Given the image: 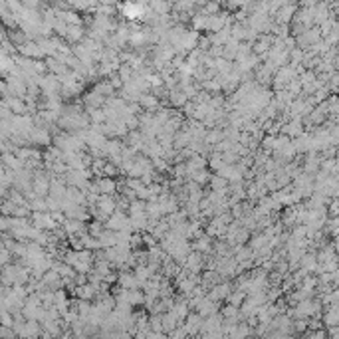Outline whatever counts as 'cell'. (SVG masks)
Here are the masks:
<instances>
[{
    "instance_id": "cell-1",
    "label": "cell",
    "mask_w": 339,
    "mask_h": 339,
    "mask_svg": "<svg viewBox=\"0 0 339 339\" xmlns=\"http://www.w3.org/2000/svg\"><path fill=\"white\" fill-rule=\"evenodd\" d=\"M103 226H105V230H111V232L125 230V228H129V217H127V212L115 210L109 219L103 222Z\"/></svg>"
},
{
    "instance_id": "cell-2",
    "label": "cell",
    "mask_w": 339,
    "mask_h": 339,
    "mask_svg": "<svg viewBox=\"0 0 339 339\" xmlns=\"http://www.w3.org/2000/svg\"><path fill=\"white\" fill-rule=\"evenodd\" d=\"M16 52H18V56H22V58H28V60H34V61H40L42 58H44L40 46L32 40H26L22 46H18Z\"/></svg>"
},
{
    "instance_id": "cell-3",
    "label": "cell",
    "mask_w": 339,
    "mask_h": 339,
    "mask_svg": "<svg viewBox=\"0 0 339 339\" xmlns=\"http://www.w3.org/2000/svg\"><path fill=\"white\" fill-rule=\"evenodd\" d=\"M94 182H96L100 195H107V197H115L117 195V182H115V179L98 177V179H94Z\"/></svg>"
},
{
    "instance_id": "cell-4",
    "label": "cell",
    "mask_w": 339,
    "mask_h": 339,
    "mask_svg": "<svg viewBox=\"0 0 339 339\" xmlns=\"http://www.w3.org/2000/svg\"><path fill=\"white\" fill-rule=\"evenodd\" d=\"M96 208L100 210L101 214H105L107 219L117 210V204H115V197H107V195H100V199L96 202Z\"/></svg>"
},
{
    "instance_id": "cell-5",
    "label": "cell",
    "mask_w": 339,
    "mask_h": 339,
    "mask_svg": "<svg viewBox=\"0 0 339 339\" xmlns=\"http://www.w3.org/2000/svg\"><path fill=\"white\" fill-rule=\"evenodd\" d=\"M61 230L66 232V236H81L85 234V222H80V220H64L60 226Z\"/></svg>"
},
{
    "instance_id": "cell-6",
    "label": "cell",
    "mask_w": 339,
    "mask_h": 339,
    "mask_svg": "<svg viewBox=\"0 0 339 339\" xmlns=\"http://www.w3.org/2000/svg\"><path fill=\"white\" fill-rule=\"evenodd\" d=\"M2 101H4V107H8L12 115H28L24 100H18V98H6V100H2Z\"/></svg>"
},
{
    "instance_id": "cell-7",
    "label": "cell",
    "mask_w": 339,
    "mask_h": 339,
    "mask_svg": "<svg viewBox=\"0 0 339 339\" xmlns=\"http://www.w3.org/2000/svg\"><path fill=\"white\" fill-rule=\"evenodd\" d=\"M137 103H139V107L143 111H151V113H155V109L159 107V100H157V96H153V94H141Z\"/></svg>"
},
{
    "instance_id": "cell-8",
    "label": "cell",
    "mask_w": 339,
    "mask_h": 339,
    "mask_svg": "<svg viewBox=\"0 0 339 339\" xmlns=\"http://www.w3.org/2000/svg\"><path fill=\"white\" fill-rule=\"evenodd\" d=\"M145 8H147V4H125L123 6V16L127 20H137V18L143 16Z\"/></svg>"
},
{
    "instance_id": "cell-9",
    "label": "cell",
    "mask_w": 339,
    "mask_h": 339,
    "mask_svg": "<svg viewBox=\"0 0 339 339\" xmlns=\"http://www.w3.org/2000/svg\"><path fill=\"white\" fill-rule=\"evenodd\" d=\"M117 284H119L123 290H139V282H137V278L131 272H119Z\"/></svg>"
},
{
    "instance_id": "cell-10",
    "label": "cell",
    "mask_w": 339,
    "mask_h": 339,
    "mask_svg": "<svg viewBox=\"0 0 339 339\" xmlns=\"http://www.w3.org/2000/svg\"><path fill=\"white\" fill-rule=\"evenodd\" d=\"M115 232H111V230H103L100 236H98V244H100L101 250H107V248H113L115 246Z\"/></svg>"
},
{
    "instance_id": "cell-11",
    "label": "cell",
    "mask_w": 339,
    "mask_h": 339,
    "mask_svg": "<svg viewBox=\"0 0 339 339\" xmlns=\"http://www.w3.org/2000/svg\"><path fill=\"white\" fill-rule=\"evenodd\" d=\"M268 240L270 238H268L264 232H258V234H254L252 238L248 240V248H250L252 252H258L260 248H264V246L268 244Z\"/></svg>"
},
{
    "instance_id": "cell-12",
    "label": "cell",
    "mask_w": 339,
    "mask_h": 339,
    "mask_svg": "<svg viewBox=\"0 0 339 339\" xmlns=\"http://www.w3.org/2000/svg\"><path fill=\"white\" fill-rule=\"evenodd\" d=\"M121 149H123V143H119V139H107L105 147H103V155H105V157L119 155Z\"/></svg>"
},
{
    "instance_id": "cell-13",
    "label": "cell",
    "mask_w": 339,
    "mask_h": 339,
    "mask_svg": "<svg viewBox=\"0 0 339 339\" xmlns=\"http://www.w3.org/2000/svg\"><path fill=\"white\" fill-rule=\"evenodd\" d=\"M169 100H171V103H173L175 107H184V105L189 103L187 96L180 91L179 87H177V89H173V91H169Z\"/></svg>"
},
{
    "instance_id": "cell-14",
    "label": "cell",
    "mask_w": 339,
    "mask_h": 339,
    "mask_svg": "<svg viewBox=\"0 0 339 339\" xmlns=\"http://www.w3.org/2000/svg\"><path fill=\"white\" fill-rule=\"evenodd\" d=\"M191 180L202 187V184H206V182L210 180V173H208L206 169H200V171H197V173H193V175H191Z\"/></svg>"
},
{
    "instance_id": "cell-15",
    "label": "cell",
    "mask_w": 339,
    "mask_h": 339,
    "mask_svg": "<svg viewBox=\"0 0 339 339\" xmlns=\"http://www.w3.org/2000/svg\"><path fill=\"white\" fill-rule=\"evenodd\" d=\"M14 210H16L14 202H10L8 199L0 200V214L2 217H14Z\"/></svg>"
},
{
    "instance_id": "cell-16",
    "label": "cell",
    "mask_w": 339,
    "mask_h": 339,
    "mask_svg": "<svg viewBox=\"0 0 339 339\" xmlns=\"http://www.w3.org/2000/svg\"><path fill=\"white\" fill-rule=\"evenodd\" d=\"M228 305H234V307H240L242 305V301L246 299V294L244 292H234V294H228Z\"/></svg>"
},
{
    "instance_id": "cell-17",
    "label": "cell",
    "mask_w": 339,
    "mask_h": 339,
    "mask_svg": "<svg viewBox=\"0 0 339 339\" xmlns=\"http://www.w3.org/2000/svg\"><path fill=\"white\" fill-rule=\"evenodd\" d=\"M206 167H210L212 171H217V173H219L220 169L224 167V163H222V159H220V153H212V155H210V159L206 161Z\"/></svg>"
},
{
    "instance_id": "cell-18",
    "label": "cell",
    "mask_w": 339,
    "mask_h": 339,
    "mask_svg": "<svg viewBox=\"0 0 339 339\" xmlns=\"http://www.w3.org/2000/svg\"><path fill=\"white\" fill-rule=\"evenodd\" d=\"M117 175H119V169H117V167H113L111 163H105V167H103V171H101V177L113 179V177H117Z\"/></svg>"
},
{
    "instance_id": "cell-19",
    "label": "cell",
    "mask_w": 339,
    "mask_h": 339,
    "mask_svg": "<svg viewBox=\"0 0 339 339\" xmlns=\"http://www.w3.org/2000/svg\"><path fill=\"white\" fill-rule=\"evenodd\" d=\"M10 230H12V217L0 214V234H8Z\"/></svg>"
},
{
    "instance_id": "cell-20",
    "label": "cell",
    "mask_w": 339,
    "mask_h": 339,
    "mask_svg": "<svg viewBox=\"0 0 339 339\" xmlns=\"http://www.w3.org/2000/svg\"><path fill=\"white\" fill-rule=\"evenodd\" d=\"M12 323H14V316L8 314V312H0V325L6 327V329H12Z\"/></svg>"
},
{
    "instance_id": "cell-21",
    "label": "cell",
    "mask_w": 339,
    "mask_h": 339,
    "mask_svg": "<svg viewBox=\"0 0 339 339\" xmlns=\"http://www.w3.org/2000/svg\"><path fill=\"white\" fill-rule=\"evenodd\" d=\"M2 248H4V242H2V238H0V250H2Z\"/></svg>"
}]
</instances>
